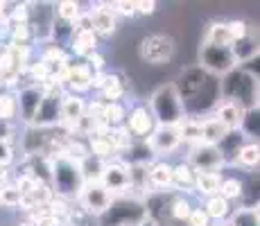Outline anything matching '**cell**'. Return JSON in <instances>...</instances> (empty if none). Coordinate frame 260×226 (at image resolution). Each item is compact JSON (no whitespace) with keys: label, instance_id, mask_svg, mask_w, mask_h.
Masks as SVG:
<instances>
[{"label":"cell","instance_id":"44dd1931","mask_svg":"<svg viewBox=\"0 0 260 226\" xmlns=\"http://www.w3.org/2000/svg\"><path fill=\"white\" fill-rule=\"evenodd\" d=\"M127 93V84H124L122 75L118 73H107L104 75V82L100 86V100L102 102H120Z\"/></svg>","mask_w":260,"mask_h":226},{"label":"cell","instance_id":"8fae6325","mask_svg":"<svg viewBox=\"0 0 260 226\" xmlns=\"http://www.w3.org/2000/svg\"><path fill=\"white\" fill-rule=\"evenodd\" d=\"M186 163L194 172H222V168L226 165L215 145H204V143L192 145V147L188 149Z\"/></svg>","mask_w":260,"mask_h":226},{"label":"cell","instance_id":"2e32d148","mask_svg":"<svg viewBox=\"0 0 260 226\" xmlns=\"http://www.w3.org/2000/svg\"><path fill=\"white\" fill-rule=\"evenodd\" d=\"M86 104L88 102L82 98V95L63 93V98H61V124H59V127H61L63 132L71 134L75 124L86 115Z\"/></svg>","mask_w":260,"mask_h":226},{"label":"cell","instance_id":"b9f144b4","mask_svg":"<svg viewBox=\"0 0 260 226\" xmlns=\"http://www.w3.org/2000/svg\"><path fill=\"white\" fill-rule=\"evenodd\" d=\"M111 12L120 14V16H127V18H134L136 16V5H134V0H116V3H111Z\"/></svg>","mask_w":260,"mask_h":226},{"label":"cell","instance_id":"836d02e7","mask_svg":"<svg viewBox=\"0 0 260 226\" xmlns=\"http://www.w3.org/2000/svg\"><path fill=\"white\" fill-rule=\"evenodd\" d=\"M258 163H260V145L249 140V143H244L242 147H240V152L236 156V163H233V165L253 170V168H258Z\"/></svg>","mask_w":260,"mask_h":226},{"label":"cell","instance_id":"d4e9b609","mask_svg":"<svg viewBox=\"0 0 260 226\" xmlns=\"http://www.w3.org/2000/svg\"><path fill=\"white\" fill-rule=\"evenodd\" d=\"M172 190L179 195H186L194 190V170L183 160L172 168Z\"/></svg>","mask_w":260,"mask_h":226},{"label":"cell","instance_id":"3957f363","mask_svg":"<svg viewBox=\"0 0 260 226\" xmlns=\"http://www.w3.org/2000/svg\"><path fill=\"white\" fill-rule=\"evenodd\" d=\"M149 113L158 127H177L188 118L174 82L158 84L149 95Z\"/></svg>","mask_w":260,"mask_h":226},{"label":"cell","instance_id":"9c48e42d","mask_svg":"<svg viewBox=\"0 0 260 226\" xmlns=\"http://www.w3.org/2000/svg\"><path fill=\"white\" fill-rule=\"evenodd\" d=\"M63 93H66L63 88L43 93L41 104H39L37 113H34L32 127H39V129L50 132V129H54V127L61 124V98H63Z\"/></svg>","mask_w":260,"mask_h":226},{"label":"cell","instance_id":"ab89813d","mask_svg":"<svg viewBox=\"0 0 260 226\" xmlns=\"http://www.w3.org/2000/svg\"><path fill=\"white\" fill-rule=\"evenodd\" d=\"M21 197L23 195L18 192L14 183H7L0 188V206H5V208H18L21 206Z\"/></svg>","mask_w":260,"mask_h":226},{"label":"cell","instance_id":"7402d4cb","mask_svg":"<svg viewBox=\"0 0 260 226\" xmlns=\"http://www.w3.org/2000/svg\"><path fill=\"white\" fill-rule=\"evenodd\" d=\"M231 54H233V59H236L238 66H244V63L258 59V41H256V37L249 32L247 37L233 41L231 43Z\"/></svg>","mask_w":260,"mask_h":226},{"label":"cell","instance_id":"f1b7e54d","mask_svg":"<svg viewBox=\"0 0 260 226\" xmlns=\"http://www.w3.org/2000/svg\"><path fill=\"white\" fill-rule=\"evenodd\" d=\"M179 138H181V145H199L202 143V118H186L181 124H177Z\"/></svg>","mask_w":260,"mask_h":226},{"label":"cell","instance_id":"d590c367","mask_svg":"<svg viewBox=\"0 0 260 226\" xmlns=\"http://www.w3.org/2000/svg\"><path fill=\"white\" fill-rule=\"evenodd\" d=\"M219 197L226 199L229 204L231 202H240L242 197V179L238 177H222V183H219Z\"/></svg>","mask_w":260,"mask_h":226},{"label":"cell","instance_id":"e0dca14e","mask_svg":"<svg viewBox=\"0 0 260 226\" xmlns=\"http://www.w3.org/2000/svg\"><path fill=\"white\" fill-rule=\"evenodd\" d=\"M91 12V23H93V32L100 37H111L118 29V18L111 12V3H95Z\"/></svg>","mask_w":260,"mask_h":226},{"label":"cell","instance_id":"9a60e30c","mask_svg":"<svg viewBox=\"0 0 260 226\" xmlns=\"http://www.w3.org/2000/svg\"><path fill=\"white\" fill-rule=\"evenodd\" d=\"M41 98H43V90L39 84H32V86H25L21 90H16V109H18L16 120H21L25 127L32 124L34 113H37L39 104H41Z\"/></svg>","mask_w":260,"mask_h":226},{"label":"cell","instance_id":"52a82bcc","mask_svg":"<svg viewBox=\"0 0 260 226\" xmlns=\"http://www.w3.org/2000/svg\"><path fill=\"white\" fill-rule=\"evenodd\" d=\"M199 68L219 79L231 73L233 68H238V63L231 54V48H222V45H211L202 41V48H199Z\"/></svg>","mask_w":260,"mask_h":226},{"label":"cell","instance_id":"4fadbf2b","mask_svg":"<svg viewBox=\"0 0 260 226\" xmlns=\"http://www.w3.org/2000/svg\"><path fill=\"white\" fill-rule=\"evenodd\" d=\"M145 145L149 147V152H152L154 158H163V156H168V154L177 152V149L181 147V138H179L177 127H158L156 124L154 132L147 136Z\"/></svg>","mask_w":260,"mask_h":226},{"label":"cell","instance_id":"d6986e66","mask_svg":"<svg viewBox=\"0 0 260 226\" xmlns=\"http://www.w3.org/2000/svg\"><path fill=\"white\" fill-rule=\"evenodd\" d=\"M172 168L174 165L166 158H154L149 163V185L152 190H172Z\"/></svg>","mask_w":260,"mask_h":226},{"label":"cell","instance_id":"7dc6e473","mask_svg":"<svg viewBox=\"0 0 260 226\" xmlns=\"http://www.w3.org/2000/svg\"><path fill=\"white\" fill-rule=\"evenodd\" d=\"M14 134H16V127H14V122H3L0 120V140L3 143H14Z\"/></svg>","mask_w":260,"mask_h":226},{"label":"cell","instance_id":"f35d334b","mask_svg":"<svg viewBox=\"0 0 260 226\" xmlns=\"http://www.w3.org/2000/svg\"><path fill=\"white\" fill-rule=\"evenodd\" d=\"M229 226H258V208H236L229 217Z\"/></svg>","mask_w":260,"mask_h":226},{"label":"cell","instance_id":"bcb514c9","mask_svg":"<svg viewBox=\"0 0 260 226\" xmlns=\"http://www.w3.org/2000/svg\"><path fill=\"white\" fill-rule=\"evenodd\" d=\"M134 5H136V16L138 14L141 16H152V14H156V7H158L154 0H134Z\"/></svg>","mask_w":260,"mask_h":226},{"label":"cell","instance_id":"ac0fdd59","mask_svg":"<svg viewBox=\"0 0 260 226\" xmlns=\"http://www.w3.org/2000/svg\"><path fill=\"white\" fill-rule=\"evenodd\" d=\"M48 134L46 129H39V127H32V124H27V127L23 129L21 134V152L25 154V158L29 156H39V154H46V147H48Z\"/></svg>","mask_w":260,"mask_h":226},{"label":"cell","instance_id":"7bdbcfd3","mask_svg":"<svg viewBox=\"0 0 260 226\" xmlns=\"http://www.w3.org/2000/svg\"><path fill=\"white\" fill-rule=\"evenodd\" d=\"M84 63H86V68L91 70V73H104V68H107V59L102 57L100 52H93V54H88L86 59H84Z\"/></svg>","mask_w":260,"mask_h":226},{"label":"cell","instance_id":"603a6c76","mask_svg":"<svg viewBox=\"0 0 260 226\" xmlns=\"http://www.w3.org/2000/svg\"><path fill=\"white\" fill-rule=\"evenodd\" d=\"M213 111H215L213 118H217L229 132L240 129V122H242V118H244V109L238 107L236 102H219Z\"/></svg>","mask_w":260,"mask_h":226},{"label":"cell","instance_id":"6da1fadb","mask_svg":"<svg viewBox=\"0 0 260 226\" xmlns=\"http://www.w3.org/2000/svg\"><path fill=\"white\" fill-rule=\"evenodd\" d=\"M174 88L181 98L183 111L188 118H199V113L211 111L219 104V79L199 66L183 70L174 82Z\"/></svg>","mask_w":260,"mask_h":226},{"label":"cell","instance_id":"816d5d0a","mask_svg":"<svg viewBox=\"0 0 260 226\" xmlns=\"http://www.w3.org/2000/svg\"><path fill=\"white\" fill-rule=\"evenodd\" d=\"M0 90H3V77H0Z\"/></svg>","mask_w":260,"mask_h":226},{"label":"cell","instance_id":"d6a6232c","mask_svg":"<svg viewBox=\"0 0 260 226\" xmlns=\"http://www.w3.org/2000/svg\"><path fill=\"white\" fill-rule=\"evenodd\" d=\"M107 160H100L95 156H84L82 160H77V170L79 174H82V181L84 183H95V181H100V174H102V168Z\"/></svg>","mask_w":260,"mask_h":226},{"label":"cell","instance_id":"60d3db41","mask_svg":"<svg viewBox=\"0 0 260 226\" xmlns=\"http://www.w3.org/2000/svg\"><path fill=\"white\" fill-rule=\"evenodd\" d=\"M226 27H229V34H231L233 41H238V39L247 37V34L251 32L249 23H247V21H242V18H233V21H226Z\"/></svg>","mask_w":260,"mask_h":226},{"label":"cell","instance_id":"30bf717a","mask_svg":"<svg viewBox=\"0 0 260 226\" xmlns=\"http://www.w3.org/2000/svg\"><path fill=\"white\" fill-rule=\"evenodd\" d=\"M111 202H113L111 192H109L100 181H95V183H84L82 190H79V195H77L79 208H82L86 215H95V217H100V215L111 206Z\"/></svg>","mask_w":260,"mask_h":226},{"label":"cell","instance_id":"8d00e7d4","mask_svg":"<svg viewBox=\"0 0 260 226\" xmlns=\"http://www.w3.org/2000/svg\"><path fill=\"white\" fill-rule=\"evenodd\" d=\"M240 134H242L244 138H251V143H258V134H260L258 109L244 111V118H242V122H240Z\"/></svg>","mask_w":260,"mask_h":226},{"label":"cell","instance_id":"ee69618b","mask_svg":"<svg viewBox=\"0 0 260 226\" xmlns=\"http://www.w3.org/2000/svg\"><path fill=\"white\" fill-rule=\"evenodd\" d=\"M186 224H188V226H211V219H208V215L204 213L202 206H194Z\"/></svg>","mask_w":260,"mask_h":226},{"label":"cell","instance_id":"7a4b0ae2","mask_svg":"<svg viewBox=\"0 0 260 226\" xmlns=\"http://www.w3.org/2000/svg\"><path fill=\"white\" fill-rule=\"evenodd\" d=\"M219 102H236L244 111L258 109V77L244 68H233L219 77Z\"/></svg>","mask_w":260,"mask_h":226},{"label":"cell","instance_id":"681fc988","mask_svg":"<svg viewBox=\"0 0 260 226\" xmlns=\"http://www.w3.org/2000/svg\"><path fill=\"white\" fill-rule=\"evenodd\" d=\"M18 226H37V224H32L29 219H25V222H18Z\"/></svg>","mask_w":260,"mask_h":226},{"label":"cell","instance_id":"83f0119b","mask_svg":"<svg viewBox=\"0 0 260 226\" xmlns=\"http://www.w3.org/2000/svg\"><path fill=\"white\" fill-rule=\"evenodd\" d=\"M204 213L208 215V219H215V222H224V219H229L231 217V213H233V208H231V204L226 202V199H222L219 195H215V197H206V202H204Z\"/></svg>","mask_w":260,"mask_h":226},{"label":"cell","instance_id":"c3c4849f","mask_svg":"<svg viewBox=\"0 0 260 226\" xmlns=\"http://www.w3.org/2000/svg\"><path fill=\"white\" fill-rule=\"evenodd\" d=\"M138 226H156V224H154V222H152V219H143V222H141V224H138Z\"/></svg>","mask_w":260,"mask_h":226},{"label":"cell","instance_id":"5bb4252c","mask_svg":"<svg viewBox=\"0 0 260 226\" xmlns=\"http://www.w3.org/2000/svg\"><path fill=\"white\" fill-rule=\"evenodd\" d=\"M124 127H127L129 136L134 140H147V136L154 132L156 122H154L152 113L145 104H136L127 111V120H124Z\"/></svg>","mask_w":260,"mask_h":226},{"label":"cell","instance_id":"7c38bea8","mask_svg":"<svg viewBox=\"0 0 260 226\" xmlns=\"http://www.w3.org/2000/svg\"><path fill=\"white\" fill-rule=\"evenodd\" d=\"M61 86H66L68 93L73 95H82L86 93V90H91V82H93V73L86 68V63L79 61V59H73L66 63V68H63L61 73Z\"/></svg>","mask_w":260,"mask_h":226},{"label":"cell","instance_id":"8992f818","mask_svg":"<svg viewBox=\"0 0 260 226\" xmlns=\"http://www.w3.org/2000/svg\"><path fill=\"white\" fill-rule=\"evenodd\" d=\"M138 57L147 66H168L177 57V41L170 34L154 32L141 39L138 45Z\"/></svg>","mask_w":260,"mask_h":226},{"label":"cell","instance_id":"f6af8a7d","mask_svg":"<svg viewBox=\"0 0 260 226\" xmlns=\"http://www.w3.org/2000/svg\"><path fill=\"white\" fill-rule=\"evenodd\" d=\"M14 158H16V154H14V145L0 140V168H9V165L14 163Z\"/></svg>","mask_w":260,"mask_h":226},{"label":"cell","instance_id":"f907efd6","mask_svg":"<svg viewBox=\"0 0 260 226\" xmlns=\"http://www.w3.org/2000/svg\"><path fill=\"white\" fill-rule=\"evenodd\" d=\"M61 226H79V224H61Z\"/></svg>","mask_w":260,"mask_h":226},{"label":"cell","instance_id":"277c9868","mask_svg":"<svg viewBox=\"0 0 260 226\" xmlns=\"http://www.w3.org/2000/svg\"><path fill=\"white\" fill-rule=\"evenodd\" d=\"M52 165V177H50V188H52L54 197L59 199H77L79 190H82L84 181L77 170V163L68 156L59 154V156H50Z\"/></svg>","mask_w":260,"mask_h":226},{"label":"cell","instance_id":"1f68e13d","mask_svg":"<svg viewBox=\"0 0 260 226\" xmlns=\"http://www.w3.org/2000/svg\"><path fill=\"white\" fill-rule=\"evenodd\" d=\"M204 43H211V45H222V48H231L233 39L229 34L226 21H213L206 29V37H204Z\"/></svg>","mask_w":260,"mask_h":226},{"label":"cell","instance_id":"f546056e","mask_svg":"<svg viewBox=\"0 0 260 226\" xmlns=\"http://www.w3.org/2000/svg\"><path fill=\"white\" fill-rule=\"evenodd\" d=\"M124 120H127V107L122 102H104L102 107V118L100 122L104 127L113 129V127H122Z\"/></svg>","mask_w":260,"mask_h":226},{"label":"cell","instance_id":"ffe728a7","mask_svg":"<svg viewBox=\"0 0 260 226\" xmlns=\"http://www.w3.org/2000/svg\"><path fill=\"white\" fill-rule=\"evenodd\" d=\"M98 45H100V39L95 32H75L73 34V41H71V52L75 59H79V61H84V59L88 57V54L98 52Z\"/></svg>","mask_w":260,"mask_h":226},{"label":"cell","instance_id":"cb8c5ba5","mask_svg":"<svg viewBox=\"0 0 260 226\" xmlns=\"http://www.w3.org/2000/svg\"><path fill=\"white\" fill-rule=\"evenodd\" d=\"M242 145H244V136L240 134V129H233V132H229L217 145H215V147L219 149L224 163L233 165V163H236V156H238V152H240V147H242Z\"/></svg>","mask_w":260,"mask_h":226},{"label":"cell","instance_id":"4dcf8cb0","mask_svg":"<svg viewBox=\"0 0 260 226\" xmlns=\"http://www.w3.org/2000/svg\"><path fill=\"white\" fill-rule=\"evenodd\" d=\"M226 134H229V129L217 118H213V115L202 120V143L204 145H217Z\"/></svg>","mask_w":260,"mask_h":226},{"label":"cell","instance_id":"e575fe53","mask_svg":"<svg viewBox=\"0 0 260 226\" xmlns=\"http://www.w3.org/2000/svg\"><path fill=\"white\" fill-rule=\"evenodd\" d=\"M82 12H84L82 5L75 3V0H61V3H57V5H54V9H52L54 18H59V21H66V23H75Z\"/></svg>","mask_w":260,"mask_h":226},{"label":"cell","instance_id":"5b68a950","mask_svg":"<svg viewBox=\"0 0 260 226\" xmlns=\"http://www.w3.org/2000/svg\"><path fill=\"white\" fill-rule=\"evenodd\" d=\"M98 219V226H138L143 219H147L143 199L136 197H113L111 206L104 210Z\"/></svg>","mask_w":260,"mask_h":226},{"label":"cell","instance_id":"ba28073f","mask_svg":"<svg viewBox=\"0 0 260 226\" xmlns=\"http://www.w3.org/2000/svg\"><path fill=\"white\" fill-rule=\"evenodd\" d=\"M100 183L111 192V197H127L129 195V163L120 156L107 160L102 168V174H100Z\"/></svg>","mask_w":260,"mask_h":226},{"label":"cell","instance_id":"74e56055","mask_svg":"<svg viewBox=\"0 0 260 226\" xmlns=\"http://www.w3.org/2000/svg\"><path fill=\"white\" fill-rule=\"evenodd\" d=\"M16 118H18L16 93L0 90V120H3V122H14Z\"/></svg>","mask_w":260,"mask_h":226},{"label":"cell","instance_id":"4316f807","mask_svg":"<svg viewBox=\"0 0 260 226\" xmlns=\"http://www.w3.org/2000/svg\"><path fill=\"white\" fill-rule=\"evenodd\" d=\"M192 208H194V204H192V199H190L188 195L174 192L172 202H170V219L177 222V224H186L190 213H192Z\"/></svg>","mask_w":260,"mask_h":226},{"label":"cell","instance_id":"484cf974","mask_svg":"<svg viewBox=\"0 0 260 226\" xmlns=\"http://www.w3.org/2000/svg\"><path fill=\"white\" fill-rule=\"evenodd\" d=\"M222 172H194V192L206 197H215L219 192Z\"/></svg>","mask_w":260,"mask_h":226}]
</instances>
